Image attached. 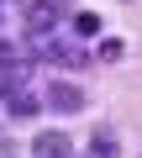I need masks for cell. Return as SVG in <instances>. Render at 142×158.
<instances>
[{
	"label": "cell",
	"instance_id": "obj_1",
	"mask_svg": "<svg viewBox=\"0 0 142 158\" xmlns=\"http://www.w3.org/2000/svg\"><path fill=\"white\" fill-rule=\"evenodd\" d=\"M0 95H6V111H11V116H37V106H42V100L26 90V79H16V74L0 79Z\"/></svg>",
	"mask_w": 142,
	"mask_h": 158
},
{
	"label": "cell",
	"instance_id": "obj_2",
	"mask_svg": "<svg viewBox=\"0 0 142 158\" xmlns=\"http://www.w3.org/2000/svg\"><path fill=\"white\" fill-rule=\"evenodd\" d=\"M42 106L47 111H58V116H74V111H84V90L79 85H47V95H42Z\"/></svg>",
	"mask_w": 142,
	"mask_h": 158
},
{
	"label": "cell",
	"instance_id": "obj_3",
	"mask_svg": "<svg viewBox=\"0 0 142 158\" xmlns=\"http://www.w3.org/2000/svg\"><path fill=\"white\" fill-rule=\"evenodd\" d=\"M58 16H63L58 0H26V32H32V37H47V32L58 27Z\"/></svg>",
	"mask_w": 142,
	"mask_h": 158
},
{
	"label": "cell",
	"instance_id": "obj_4",
	"mask_svg": "<svg viewBox=\"0 0 142 158\" xmlns=\"http://www.w3.org/2000/svg\"><path fill=\"white\" fill-rule=\"evenodd\" d=\"M32 158H74V142H68L63 132H42L32 142Z\"/></svg>",
	"mask_w": 142,
	"mask_h": 158
},
{
	"label": "cell",
	"instance_id": "obj_5",
	"mask_svg": "<svg viewBox=\"0 0 142 158\" xmlns=\"http://www.w3.org/2000/svg\"><path fill=\"white\" fill-rule=\"evenodd\" d=\"M47 58L63 63V69H84V63H90V53H84L79 42H47Z\"/></svg>",
	"mask_w": 142,
	"mask_h": 158
},
{
	"label": "cell",
	"instance_id": "obj_6",
	"mask_svg": "<svg viewBox=\"0 0 142 158\" xmlns=\"http://www.w3.org/2000/svg\"><path fill=\"white\" fill-rule=\"evenodd\" d=\"M84 158H121V148H116V137L100 127V132L90 137V153H84Z\"/></svg>",
	"mask_w": 142,
	"mask_h": 158
},
{
	"label": "cell",
	"instance_id": "obj_7",
	"mask_svg": "<svg viewBox=\"0 0 142 158\" xmlns=\"http://www.w3.org/2000/svg\"><path fill=\"white\" fill-rule=\"evenodd\" d=\"M100 27H105V21H100L95 11H74V37H100Z\"/></svg>",
	"mask_w": 142,
	"mask_h": 158
},
{
	"label": "cell",
	"instance_id": "obj_8",
	"mask_svg": "<svg viewBox=\"0 0 142 158\" xmlns=\"http://www.w3.org/2000/svg\"><path fill=\"white\" fill-rule=\"evenodd\" d=\"M121 53H126L121 37H105V42H100V58H121Z\"/></svg>",
	"mask_w": 142,
	"mask_h": 158
}]
</instances>
